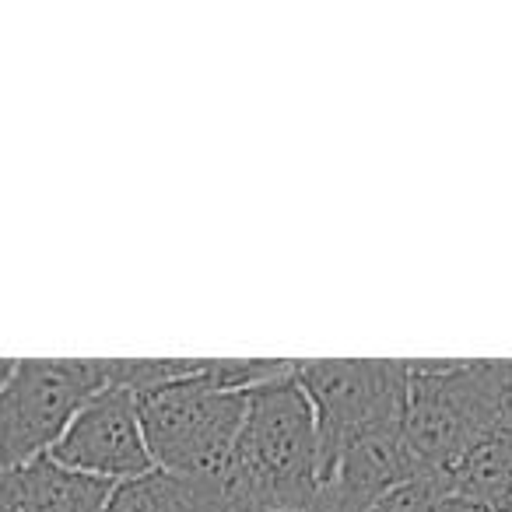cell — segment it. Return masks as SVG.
<instances>
[{
	"label": "cell",
	"mask_w": 512,
	"mask_h": 512,
	"mask_svg": "<svg viewBox=\"0 0 512 512\" xmlns=\"http://www.w3.org/2000/svg\"><path fill=\"white\" fill-rule=\"evenodd\" d=\"M481 425L453 386V362H407L404 393V439L421 474L446 477L477 442Z\"/></svg>",
	"instance_id": "8992f818"
},
{
	"label": "cell",
	"mask_w": 512,
	"mask_h": 512,
	"mask_svg": "<svg viewBox=\"0 0 512 512\" xmlns=\"http://www.w3.org/2000/svg\"><path fill=\"white\" fill-rule=\"evenodd\" d=\"M113 484L78 474L53 456L0 470V512H106Z\"/></svg>",
	"instance_id": "52a82bcc"
},
{
	"label": "cell",
	"mask_w": 512,
	"mask_h": 512,
	"mask_svg": "<svg viewBox=\"0 0 512 512\" xmlns=\"http://www.w3.org/2000/svg\"><path fill=\"white\" fill-rule=\"evenodd\" d=\"M221 477L228 491V512H316L320 428L292 369L246 393V418Z\"/></svg>",
	"instance_id": "7a4b0ae2"
},
{
	"label": "cell",
	"mask_w": 512,
	"mask_h": 512,
	"mask_svg": "<svg viewBox=\"0 0 512 512\" xmlns=\"http://www.w3.org/2000/svg\"><path fill=\"white\" fill-rule=\"evenodd\" d=\"M446 491L449 484L442 474H418L400 488H393L390 495H383L379 502H372L365 512H435Z\"/></svg>",
	"instance_id": "30bf717a"
},
{
	"label": "cell",
	"mask_w": 512,
	"mask_h": 512,
	"mask_svg": "<svg viewBox=\"0 0 512 512\" xmlns=\"http://www.w3.org/2000/svg\"><path fill=\"white\" fill-rule=\"evenodd\" d=\"M271 512H313V509H271Z\"/></svg>",
	"instance_id": "4fadbf2b"
},
{
	"label": "cell",
	"mask_w": 512,
	"mask_h": 512,
	"mask_svg": "<svg viewBox=\"0 0 512 512\" xmlns=\"http://www.w3.org/2000/svg\"><path fill=\"white\" fill-rule=\"evenodd\" d=\"M292 369L288 358H204L190 379L137 397L151 463L172 474H225L246 393Z\"/></svg>",
	"instance_id": "6da1fadb"
},
{
	"label": "cell",
	"mask_w": 512,
	"mask_h": 512,
	"mask_svg": "<svg viewBox=\"0 0 512 512\" xmlns=\"http://www.w3.org/2000/svg\"><path fill=\"white\" fill-rule=\"evenodd\" d=\"M106 512H228L225 477L172 474L155 467L141 477L113 484Z\"/></svg>",
	"instance_id": "ba28073f"
},
{
	"label": "cell",
	"mask_w": 512,
	"mask_h": 512,
	"mask_svg": "<svg viewBox=\"0 0 512 512\" xmlns=\"http://www.w3.org/2000/svg\"><path fill=\"white\" fill-rule=\"evenodd\" d=\"M102 386L106 358H18L0 386V470L50 456Z\"/></svg>",
	"instance_id": "3957f363"
},
{
	"label": "cell",
	"mask_w": 512,
	"mask_h": 512,
	"mask_svg": "<svg viewBox=\"0 0 512 512\" xmlns=\"http://www.w3.org/2000/svg\"><path fill=\"white\" fill-rule=\"evenodd\" d=\"M320 428V474L351 439L404 418L407 362L397 358H299L292 362Z\"/></svg>",
	"instance_id": "277c9868"
},
{
	"label": "cell",
	"mask_w": 512,
	"mask_h": 512,
	"mask_svg": "<svg viewBox=\"0 0 512 512\" xmlns=\"http://www.w3.org/2000/svg\"><path fill=\"white\" fill-rule=\"evenodd\" d=\"M53 460L78 474L120 484L155 470L144 442L137 397L123 386L109 383L74 414L64 439L53 446Z\"/></svg>",
	"instance_id": "5b68a950"
},
{
	"label": "cell",
	"mask_w": 512,
	"mask_h": 512,
	"mask_svg": "<svg viewBox=\"0 0 512 512\" xmlns=\"http://www.w3.org/2000/svg\"><path fill=\"white\" fill-rule=\"evenodd\" d=\"M453 383L484 432H512V362L453 358Z\"/></svg>",
	"instance_id": "9c48e42d"
},
{
	"label": "cell",
	"mask_w": 512,
	"mask_h": 512,
	"mask_svg": "<svg viewBox=\"0 0 512 512\" xmlns=\"http://www.w3.org/2000/svg\"><path fill=\"white\" fill-rule=\"evenodd\" d=\"M435 512H488V509H481V505L470 502V498H460V495H453V491H446V495L439 498V505H435Z\"/></svg>",
	"instance_id": "8fae6325"
},
{
	"label": "cell",
	"mask_w": 512,
	"mask_h": 512,
	"mask_svg": "<svg viewBox=\"0 0 512 512\" xmlns=\"http://www.w3.org/2000/svg\"><path fill=\"white\" fill-rule=\"evenodd\" d=\"M15 362H18V358H0V386L11 379V372H15Z\"/></svg>",
	"instance_id": "7c38bea8"
}]
</instances>
